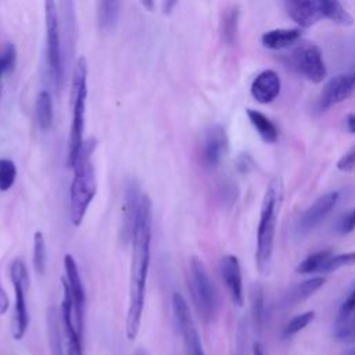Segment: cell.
I'll return each instance as SVG.
<instances>
[{
  "label": "cell",
  "mask_w": 355,
  "mask_h": 355,
  "mask_svg": "<svg viewBox=\"0 0 355 355\" xmlns=\"http://www.w3.org/2000/svg\"><path fill=\"white\" fill-rule=\"evenodd\" d=\"M254 355H263V351H262V348H261L259 344H255V345H254Z\"/></svg>",
  "instance_id": "obj_44"
},
{
  "label": "cell",
  "mask_w": 355,
  "mask_h": 355,
  "mask_svg": "<svg viewBox=\"0 0 355 355\" xmlns=\"http://www.w3.org/2000/svg\"><path fill=\"white\" fill-rule=\"evenodd\" d=\"M32 262L35 272L37 275H43L46 270L47 263V251H46V241L42 232H35L33 234V255Z\"/></svg>",
  "instance_id": "obj_27"
},
{
  "label": "cell",
  "mask_w": 355,
  "mask_h": 355,
  "mask_svg": "<svg viewBox=\"0 0 355 355\" xmlns=\"http://www.w3.org/2000/svg\"><path fill=\"white\" fill-rule=\"evenodd\" d=\"M10 279L12 283L15 304L12 318V337L21 340L29 326V312L26 305V286L29 282L28 269L21 259H14L10 265Z\"/></svg>",
  "instance_id": "obj_7"
},
{
  "label": "cell",
  "mask_w": 355,
  "mask_h": 355,
  "mask_svg": "<svg viewBox=\"0 0 355 355\" xmlns=\"http://www.w3.org/2000/svg\"><path fill=\"white\" fill-rule=\"evenodd\" d=\"M121 0H100L98 1V25L101 31H111L118 19Z\"/></svg>",
  "instance_id": "obj_24"
},
{
  "label": "cell",
  "mask_w": 355,
  "mask_h": 355,
  "mask_svg": "<svg viewBox=\"0 0 355 355\" xmlns=\"http://www.w3.org/2000/svg\"><path fill=\"white\" fill-rule=\"evenodd\" d=\"M176 3H178V0H164V3H162V10H164V12H165V14H171V12L173 11Z\"/></svg>",
  "instance_id": "obj_40"
},
{
  "label": "cell",
  "mask_w": 355,
  "mask_h": 355,
  "mask_svg": "<svg viewBox=\"0 0 355 355\" xmlns=\"http://www.w3.org/2000/svg\"><path fill=\"white\" fill-rule=\"evenodd\" d=\"M338 201V193L330 191L323 196H320L316 201L312 202V205L301 215L297 223V233L298 234H306L311 230H313L336 207Z\"/></svg>",
  "instance_id": "obj_14"
},
{
  "label": "cell",
  "mask_w": 355,
  "mask_h": 355,
  "mask_svg": "<svg viewBox=\"0 0 355 355\" xmlns=\"http://www.w3.org/2000/svg\"><path fill=\"white\" fill-rule=\"evenodd\" d=\"M352 313H355V282H354L347 298L343 301L337 318H345Z\"/></svg>",
  "instance_id": "obj_35"
},
{
  "label": "cell",
  "mask_w": 355,
  "mask_h": 355,
  "mask_svg": "<svg viewBox=\"0 0 355 355\" xmlns=\"http://www.w3.org/2000/svg\"><path fill=\"white\" fill-rule=\"evenodd\" d=\"M291 68L305 76L313 83H320L326 76V67L323 62L320 49L309 42L298 43L290 55H287Z\"/></svg>",
  "instance_id": "obj_8"
},
{
  "label": "cell",
  "mask_w": 355,
  "mask_h": 355,
  "mask_svg": "<svg viewBox=\"0 0 355 355\" xmlns=\"http://www.w3.org/2000/svg\"><path fill=\"white\" fill-rule=\"evenodd\" d=\"M44 29L47 76L54 90L58 92L64 76V60L60 39V19L55 0H44Z\"/></svg>",
  "instance_id": "obj_6"
},
{
  "label": "cell",
  "mask_w": 355,
  "mask_h": 355,
  "mask_svg": "<svg viewBox=\"0 0 355 355\" xmlns=\"http://www.w3.org/2000/svg\"><path fill=\"white\" fill-rule=\"evenodd\" d=\"M251 166H252V161H251V158H250L247 154H241V155L237 158V168H239L241 172H247Z\"/></svg>",
  "instance_id": "obj_38"
},
{
  "label": "cell",
  "mask_w": 355,
  "mask_h": 355,
  "mask_svg": "<svg viewBox=\"0 0 355 355\" xmlns=\"http://www.w3.org/2000/svg\"><path fill=\"white\" fill-rule=\"evenodd\" d=\"M337 168L343 172H351L355 169V147L349 148L338 161H337Z\"/></svg>",
  "instance_id": "obj_36"
},
{
  "label": "cell",
  "mask_w": 355,
  "mask_h": 355,
  "mask_svg": "<svg viewBox=\"0 0 355 355\" xmlns=\"http://www.w3.org/2000/svg\"><path fill=\"white\" fill-rule=\"evenodd\" d=\"M6 73L1 62H0V100H1V93H3V75Z\"/></svg>",
  "instance_id": "obj_43"
},
{
  "label": "cell",
  "mask_w": 355,
  "mask_h": 355,
  "mask_svg": "<svg viewBox=\"0 0 355 355\" xmlns=\"http://www.w3.org/2000/svg\"><path fill=\"white\" fill-rule=\"evenodd\" d=\"M61 286H62V301H61L60 315H61L62 331H64L65 347H67L65 352L67 355H83L82 334L78 331V327H76L73 302H72V297L65 279H62Z\"/></svg>",
  "instance_id": "obj_10"
},
{
  "label": "cell",
  "mask_w": 355,
  "mask_h": 355,
  "mask_svg": "<svg viewBox=\"0 0 355 355\" xmlns=\"http://www.w3.org/2000/svg\"><path fill=\"white\" fill-rule=\"evenodd\" d=\"M252 319H254V326L258 333H261L263 327V320H265V302H263V293L259 286L254 287L252 291Z\"/></svg>",
  "instance_id": "obj_30"
},
{
  "label": "cell",
  "mask_w": 355,
  "mask_h": 355,
  "mask_svg": "<svg viewBox=\"0 0 355 355\" xmlns=\"http://www.w3.org/2000/svg\"><path fill=\"white\" fill-rule=\"evenodd\" d=\"M141 201L140 196V187L137 186V182L129 180L125 187L123 193V201H122V227H121V236L122 240H130L132 232H133V223L135 218L139 209Z\"/></svg>",
  "instance_id": "obj_16"
},
{
  "label": "cell",
  "mask_w": 355,
  "mask_h": 355,
  "mask_svg": "<svg viewBox=\"0 0 355 355\" xmlns=\"http://www.w3.org/2000/svg\"><path fill=\"white\" fill-rule=\"evenodd\" d=\"M319 8L322 11L323 18H329L337 25L351 26L354 24V18L348 14L340 0H316Z\"/></svg>",
  "instance_id": "obj_21"
},
{
  "label": "cell",
  "mask_w": 355,
  "mask_h": 355,
  "mask_svg": "<svg viewBox=\"0 0 355 355\" xmlns=\"http://www.w3.org/2000/svg\"><path fill=\"white\" fill-rule=\"evenodd\" d=\"M47 331H49V343L53 355H64L61 333H60V320L55 308H49L47 312Z\"/></svg>",
  "instance_id": "obj_25"
},
{
  "label": "cell",
  "mask_w": 355,
  "mask_h": 355,
  "mask_svg": "<svg viewBox=\"0 0 355 355\" xmlns=\"http://www.w3.org/2000/svg\"><path fill=\"white\" fill-rule=\"evenodd\" d=\"M355 263V251L352 252H344V254H337V255H330L326 262L322 265L320 272H334L343 266H349Z\"/></svg>",
  "instance_id": "obj_33"
},
{
  "label": "cell",
  "mask_w": 355,
  "mask_h": 355,
  "mask_svg": "<svg viewBox=\"0 0 355 355\" xmlns=\"http://www.w3.org/2000/svg\"><path fill=\"white\" fill-rule=\"evenodd\" d=\"M141 6L147 10V11H153L154 10V1L155 0H140Z\"/></svg>",
  "instance_id": "obj_42"
},
{
  "label": "cell",
  "mask_w": 355,
  "mask_h": 355,
  "mask_svg": "<svg viewBox=\"0 0 355 355\" xmlns=\"http://www.w3.org/2000/svg\"><path fill=\"white\" fill-rule=\"evenodd\" d=\"M323 283H324V277H322V276L311 277V279L300 283L284 297V304L295 305V304L309 298L315 291H318L323 286Z\"/></svg>",
  "instance_id": "obj_23"
},
{
  "label": "cell",
  "mask_w": 355,
  "mask_h": 355,
  "mask_svg": "<svg viewBox=\"0 0 355 355\" xmlns=\"http://www.w3.org/2000/svg\"><path fill=\"white\" fill-rule=\"evenodd\" d=\"M132 261L129 280V305L125 319V334L135 340L139 334L146 298V283L151 244V200L143 194L132 232Z\"/></svg>",
  "instance_id": "obj_1"
},
{
  "label": "cell",
  "mask_w": 355,
  "mask_h": 355,
  "mask_svg": "<svg viewBox=\"0 0 355 355\" xmlns=\"http://www.w3.org/2000/svg\"><path fill=\"white\" fill-rule=\"evenodd\" d=\"M300 29H272L262 35L261 42L269 50H283L300 39Z\"/></svg>",
  "instance_id": "obj_19"
},
{
  "label": "cell",
  "mask_w": 355,
  "mask_h": 355,
  "mask_svg": "<svg viewBox=\"0 0 355 355\" xmlns=\"http://www.w3.org/2000/svg\"><path fill=\"white\" fill-rule=\"evenodd\" d=\"M8 309V298L6 291L3 290L1 284H0V315H4L6 311Z\"/></svg>",
  "instance_id": "obj_39"
},
{
  "label": "cell",
  "mask_w": 355,
  "mask_h": 355,
  "mask_svg": "<svg viewBox=\"0 0 355 355\" xmlns=\"http://www.w3.org/2000/svg\"><path fill=\"white\" fill-rule=\"evenodd\" d=\"M247 116L251 122V125L255 128V130L258 132V135L261 136V139L265 143H276L277 137H279V130L276 128V125L262 112L257 111V110H247Z\"/></svg>",
  "instance_id": "obj_20"
},
{
  "label": "cell",
  "mask_w": 355,
  "mask_h": 355,
  "mask_svg": "<svg viewBox=\"0 0 355 355\" xmlns=\"http://www.w3.org/2000/svg\"><path fill=\"white\" fill-rule=\"evenodd\" d=\"M334 336L337 340L344 343L355 341V313L345 318H337L334 324Z\"/></svg>",
  "instance_id": "obj_29"
},
{
  "label": "cell",
  "mask_w": 355,
  "mask_h": 355,
  "mask_svg": "<svg viewBox=\"0 0 355 355\" xmlns=\"http://www.w3.org/2000/svg\"><path fill=\"white\" fill-rule=\"evenodd\" d=\"M35 114L37 125L42 130H49L53 125L54 111H53V100L51 94L47 90L39 92L35 103Z\"/></svg>",
  "instance_id": "obj_22"
},
{
  "label": "cell",
  "mask_w": 355,
  "mask_h": 355,
  "mask_svg": "<svg viewBox=\"0 0 355 355\" xmlns=\"http://www.w3.org/2000/svg\"><path fill=\"white\" fill-rule=\"evenodd\" d=\"M220 276L225 287L234 305L241 306L244 302L243 277L239 258L233 254H227L220 259Z\"/></svg>",
  "instance_id": "obj_15"
},
{
  "label": "cell",
  "mask_w": 355,
  "mask_h": 355,
  "mask_svg": "<svg viewBox=\"0 0 355 355\" xmlns=\"http://www.w3.org/2000/svg\"><path fill=\"white\" fill-rule=\"evenodd\" d=\"M288 17L302 28H309L323 18L316 0H283Z\"/></svg>",
  "instance_id": "obj_17"
},
{
  "label": "cell",
  "mask_w": 355,
  "mask_h": 355,
  "mask_svg": "<svg viewBox=\"0 0 355 355\" xmlns=\"http://www.w3.org/2000/svg\"><path fill=\"white\" fill-rule=\"evenodd\" d=\"M237 25H239V10L236 7L227 8L220 21V35L225 43L232 44L236 40L237 35Z\"/></svg>",
  "instance_id": "obj_26"
},
{
  "label": "cell",
  "mask_w": 355,
  "mask_h": 355,
  "mask_svg": "<svg viewBox=\"0 0 355 355\" xmlns=\"http://www.w3.org/2000/svg\"><path fill=\"white\" fill-rule=\"evenodd\" d=\"M227 150V136L222 126L215 125L205 130L200 144V159L205 168H216Z\"/></svg>",
  "instance_id": "obj_12"
},
{
  "label": "cell",
  "mask_w": 355,
  "mask_h": 355,
  "mask_svg": "<svg viewBox=\"0 0 355 355\" xmlns=\"http://www.w3.org/2000/svg\"><path fill=\"white\" fill-rule=\"evenodd\" d=\"M330 255H331L330 250H320V251L312 252L300 262V265L297 266V272L302 273V275L312 273V272H320L322 265L326 262V259Z\"/></svg>",
  "instance_id": "obj_28"
},
{
  "label": "cell",
  "mask_w": 355,
  "mask_h": 355,
  "mask_svg": "<svg viewBox=\"0 0 355 355\" xmlns=\"http://www.w3.org/2000/svg\"><path fill=\"white\" fill-rule=\"evenodd\" d=\"M133 355H148V354H147V351H146L144 348H137V349L133 352Z\"/></svg>",
  "instance_id": "obj_45"
},
{
  "label": "cell",
  "mask_w": 355,
  "mask_h": 355,
  "mask_svg": "<svg viewBox=\"0 0 355 355\" xmlns=\"http://www.w3.org/2000/svg\"><path fill=\"white\" fill-rule=\"evenodd\" d=\"M234 355H245V323H240Z\"/></svg>",
  "instance_id": "obj_37"
},
{
  "label": "cell",
  "mask_w": 355,
  "mask_h": 355,
  "mask_svg": "<svg viewBox=\"0 0 355 355\" xmlns=\"http://www.w3.org/2000/svg\"><path fill=\"white\" fill-rule=\"evenodd\" d=\"M354 92H355V65L349 72L336 75L327 80L319 100L320 111H326L333 105L344 101Z\"/></svg>",
  "instance_id": "obj_13"
},
{
  "label": "cell",
  "mask_w": 355,
  "mask_h": 355,
  "mask_svg": "<svg viewBox=\"0 0 355 355\" xmlns=\"http://www.w3.org/2000/svg\"><path fill=\"white\" fill-rule=\"evenodd\" d=\"M172 311L175 316V322L178 324V329L182 334L186 354L187 355H205L201 340L198 336V331L196 329L190 308L186 302V300L182 297L180 293H173L172 295Z\"/></svg>",
  "instance_id": "obj_9"
},
{
  "label": "cell",
  "mask_w": 355,
  "mask_h": 355,
  "mask_svg": "<svg viewBox=\"0 0 355 355\" xmlns=\"http://www.w3.org/2000/svg\"><path fill=\"white\" fill-rule=\"evenodd\" d=\"M280 201H282V182L280 179L275 178L269 183L263 194L261 215H259V222L257 229L255 259H257V266L261 272H263L268 268V263L270 262V258H272Z\"/></svg>",
  "instance_id": "obj_4"
},
{
  "label": "cell",
  "mask_w": 355,
  "mask_h": 355,
  "mask_svg": "<svg viewBox=\"0 0 355 355\" xmlns=\"http://www.w3.org/2000/svg\"><path fill=\"white\" fill-rule=\"evenodd\" d=\"M347 355H355V348H354V349H351V351H349Z\"/></svg>",
  "instance_id": "obj_46"
},
{
  "label": "cell",
  "mask_w": 355,
  "mask_h": 355,
  "mask_svg": "<svg viewBox=\"0 0 355 355\" xmlns=\"http://www.w3.org/2000/svg\"><path fill=\"white\" fill-rule=\"evenodd\" d=\"M336 229L340 234H348L355 230V208H352L340 218Z\"/></svg>",
  "instance_id": "obj_34"
},
{
  "label": "cell",
  "mask_w": 355,
  "mask_h": 355,
  "mask_svg": "<svg viewBox=\"0 0 355 355\" xmlns=\"http://www.w3.org/2000/svg\"><path fill=\"white\" fill-rule=\"evenodd\" d=\"M315 318V311H306L304 313H300L297 316H294L284 327L283 330V337L284 338H290L293 336H295L297 333H300L301 330H304Z\"/></svg>",
  "instance_id": "obj_31"
},
{
  "label": "cell",
  "mask_w": 355,
  "mask_h": 355,
  "mask_svg": "<svg viewBox=\"0 0 355 355\" xmlns=\"http://www.w3.org/2000/svg\"><path fill=\"white\" fill-rule=\"evenodd\" d=\"M86 98H87V62L85 57H79L72 75L71 85V126L68 137V154L67 164L73 166L78 154L83 146V130H85V114H86Z\"/></svg>",
  "instance_id": "obj_3"
},
{
  "label": "cell",
  "mask_w": 355,
  "mask_h": 355,
  "mask_svg": "<svg viewBox=\"0 0 355 355\" xmlns=\"http://www.w3.org/2000/svg\"><path fill=\"white\" fill-rule=\"evenodd\" d=\"M280 87L282 83L279 75L272 69H266L254 79L251 85V94L258 103L269 104L279 96Z\"/></svg>",
  "instance_id": "obj_18"
},
{
  "label": "cell",
  "mask_w": 355,
  "mask_h": 355,
  "mask_svg": "<svg viewBox=\"0 0 355 355\" xmlns=\"http://www.w3.org/2000/svg\"><path fill=\"white\" fill-rule=\"evenodd\" d=\"M96 147V141L89 139L83 141V146L73 164V178L69 187V216L73 226H80L87 212L90 202L93 201L97 190L94 166L92 155Z\"/></svg>",
  "instance_id": "obj_2"
},
{
  "label": "cell",
  "mask_w": 355,
  "mask_h": 355,
  "mask_svg": "<svg viewBox=\"0 0 355 355\" xmlns=\"http://www.w3.org/2000/svg\"><path fill=\"white\" fill-rule=\"evenodd\" d=\"M17 178V166L8 158H0V191H8Z\"/></svg>",
  "instance_id": "obj_32"
},
{
  "label": "cell",
  "mask_w": 355,
  "mask_h": 355,
  "mask_svg": "<svg viewBox=\"0 0 355 355\" xmlns=\"http://www.w3.org/2000/svg\"><path fill=\"white\" fill-rule=\"evenodd\" d=\"M64 269H65V282L68 284L72 302H73V313L78 331L83 333V315H85V305H86V293L80 279L79 268L75 258L71 254L64 255Z\"/></svg>",
  "instance_id": "obj_11"
},
{
  "label": "cell",
  "mask_w": 355,
  "mask_h": 355,
  "mask_svg": "<svg viewBox=\"0 0 355 355\" xmlns=\"http://www.w3.org/2000/svg\"><path fill=\"white\" fill-rule=\"evenodd\" d=\"M187 286L197 315L202 322H211L215 318L218 309L216 288L208 275L205 265L196 255L189 261Z\"/></svg>",
  "instance_id": "obj_5"
},
{
  "label": "cell",
  "mask_w": 355,
  "mask_h": 355,
  "mask_svg": "<svg viewBox=\"0 0 355 355\" xmlns=\"http://www.w3.org/2000/svg\"><path fill=\"white\" fill-rule=\"evenodd\" d=\"M347 128L351 133H355V114H351L348 115L347 118Z\"/></svg>",
  "instance_id": "obj_41"
}]
</instances>
